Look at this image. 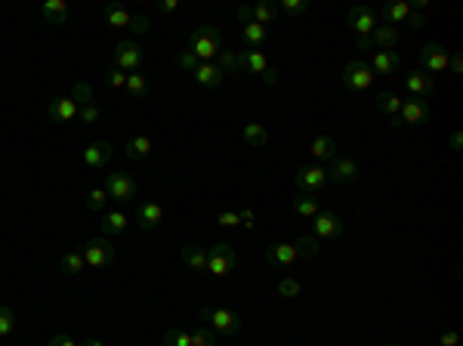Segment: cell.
<instances>
[{"mask_svg":"<svg viewBox=\"0 0 463 346\" xmlns=\"http://www.w3.org/2000/svg\"><path fill=\"white\" fill-rule=\"evenodd\" d=\"M222 49V34L216 25H198L189 34V53L198 56V62H213Z\"/></svg>","mask_w":463,"mask_h":346,"instance_id":"1","label":"cell"},{"mask_svg":"<svg viewBox=\"0 0 463 346\" xmlns=\"http://www.w3.org/2000/svg\"><path fill=\"white\" fill-rule=\"evenodd\" d=\"M201 321H207L210 331L216 334V337H232V334H238L241 327H244V319H241V312H235V309H213V306H204L201 309Z\"/></svg>","mask_w":463,"mask_h":346,"instance_id":"2","label":"cell"},{"mask_svg":"<svg viewBox=\"0 0 463 346\" xmlns=\"http://www.w3.org/2000/svg\"><path fill=\"white\" fill-rule=\"evenodd\" d=\"M80 253H84V263L90 266V269H108V266L115 263V257H117L111 238H105V235L90 238L84 247H80Z\"/></svg>","mask_w":463,"mask_h":346,"instance_id":"3","label":"cell"},{"mask_svg":"<svg viewBox=\"0 0 463 346\" xmlns=\"http://www.w3.org/2000/svg\"><path fill=\"white\" fill-rule=\"evenodd\" d=\"M235 263H238V253H235V247L226 244V241H219V244L207 247V269H204V272L222 278V275H228V272L235 269Z\"/></svg>","mask_w":463,"mask_h":346,"instance_id":"4","label":"cell"},{"mask_svg":"<svg viewBox=\"0 0 463 346\" xmlns=\"http://www.w3.org/2000/svg\"><path fill=\"white\" fill-rule=\"evenodd\" d=\"M343 216L337 214V210H318V214L312 216V235L318 241H327V238H340L343 235Z\"/></svg>","mask_w":463,"mask_h":346,"instance_id":"5","label":"cell"},{"mask_svg":"<svg viewBox=\"0 0 463 346\" xmlns=\"http://www.w3.org/2000/svg\"><path fill=\"white\" fill-rule=\"evenodd\" d=\"M105 192H108V198L115 204H127L136 198V179L130 176V173H108V179H105Z\"/></svg>","mask_w":463,"mask_h":346,"instance_id":"6","label":"cell"},{"mask_svg":"<svg viewBox=\"0 0 463 346\" xmlns=\"http://www.w3.org/2000/svg\"><path fill=\"white\" fill-rule=\"evenodd\" d=\"M370 80H374V71H370L368 62H361V59L346 62V68H343V84L349 86V90H355V93L370 90Z\"/></svg>","mask_w":463,"mask_h":346,"instance_id":"7","label":"cell"},{"mask_svg":"<svg viewBox=\"0 0 463 346\" xmlns=\"http://www.w3.org/2000/svg\"><path fill=\"white\" fill-rule=\"evenodd\" d=\"M142 59H145V53H142V47L136 41H121L115 47V68H121V71H139Z\"/></svg>","mask_w":463,"mask_h":346,"instance_id":"8","label":"cell"},{"mask_svg":"<svg viewBox=\"0 0 463 346\" xmlns=\"http://www.w3.org/2000/svg\"><path fill=\"white\" fill-rule=\"evenodd\" d=\"M324 170H327V183H337V185L355 183L358 179V164L349 154H337V158L331 161V167H324Z\"/></svg>","mask_w":463,"mask_h":346,"instance_id":"9","label":"cell"},{"mask_svg":"<svg viewBox=\"0 0 463 346\" xmlns=\"http://www.w3.org/2000/svg\"><path fill=\"white\" fill-rule=\"evenodd\" d=\"M324 183H327V170L321 164H309V167H300V170H296V189H300L302 195H315Z\"/></svg>","mask_w":463,"mask_h":346,"instance_id":"10","label":"cell"},{"mask_svg":"<svg viewBox=\"0 0 463 346\" xmlns=\"http://www.w3.org/2000/svg\"><path fill=\"white\" fill-rule=\"evenodd\" d=\"M448 47L444 43H426L423 49H420V65H423V71H448Z\"/></svg>","mask_w":463,"mask_h":346,"instance_id":"11","label":"cell"},{"mask_svg":"<svg viewBox=\"0 0 463 346\" xmlns=\"http://www.w3.org/2000/svg\"><path fill=\"white\" fill-rule=\"evenodd\" d=\"M346 22L352 25V31H355L358 37H370L374 34V28H377V16H374V10L370 6H352L349 12H346Z\"/></svg>","mask_w":463,"mask_h":346,"instance_id":"12","label":"cell"},{"mask_svg":"<svg viewBox=\"0 0 463 346\" xmlns=\"http://www.w3.org/2000/svg\"><path fill=\"white\" fill-rule=\"evenodd\" d=\"M429 121V105H426V99H405V105H401L399 111V124H411V127H417V124H426Z\"/></svg>","mask_w":463,"mask_h":346,"instance_id":"13","label":"cell"},{"mask_svg":"<svg viewBox=\"0 0 463 346\" xmlns=\"http://www.w3.org/2000/svg\"><path fill=\"white\" fill-rule=\"evenodd\" d=\"M161 222H164V207H161L158 201L139 204V210H136V226H139L142 232H152V229H158Z\"/></svg>","mask_w":463,"mask_h":346,"instance_id":"14","label":"cell"},{"mask_svg":"<svg viewBox=\"0 0 463 346\" xmlns=\"http://www.w3.org/2000/svg\"><path fill=\"white\" fill-rule=\"evenodd\" d=\"M265 260L278 269H290L296 263V247L287 244V241H278V244H269L265 247Z\"/></svg>","mask_w":463,"mask_h":346,"instance_id":"15","label":"cell"},{"mask_svg":"<svg viewBox=\"0 0 463 346\" xmlns=\"http://www.w3.org/2000/svg\"><path fill=\"white\" fill-rule=\"evenodd\" d=\"M405 86L407 90L414 93V96L417 99H423V96H432V93H436V80H432V74H426V71H411L405 78Z\"/></svg>","mask_w":463,"mask_h":346,"instance_id":"16","label":"cell"},{"mask_svg":"<svg viewBox=\"0 0 463 346\" xmlns=\"http://www.w3.org/2000/svg\"><path fill=\"white\" fill-rule=\"evenodd\" d=\"M111 158V142H90V146L84 148V164L90 167V170H99V167H105Z\"/></svg>","mask_w":463,"mask_h":346,"instance_id":"17","label":"cell"},{"mask_svg":"<svg viewBox=\"0 0 463 346\" xmlns=\"http://www.w3.org/2000/svg\"><path fill=\"white\" fill-rule=\"evenodd\" d=\"M127 226H130V220H127L123 210H105V214H99V232H102L105 238H108V235L123 232Z\"/></svg>","mask_w":463,"mask_h":346,"instance_id":"18","label":"cell"},{"mask_svg":"<svg viewBox=\"0 0 463 346\" xmlns=\"http://www.w3.org/2000/svg\"><path fill=\"white\" fill-rule=\"evenodd\" d=\"M195 80L201 86H207V90H213V86H219L222 84V78H226V74H222V68L216 65V62H201V65L195 68Z\"/></svg>","mask_w":463,"mask_h":346,"instance_id":"19","label":"cell"},{"mask_svg":"<svg viewBox=\"0 0 463 346\" xmlns=\"http://www.w3.org/2000/svg\"><path fill=\"white\" fill-rule=\"evenodd\" d=\"M401 65L399 53L395 49H377L374 59H370V68H374V74H395Z\"/></svg>","mask_w":463,"mask_h":346,"instance_id":"20","label":"cell"},{"mask_svg":"<svg viewBox=\"0 0 463 346\" xmlns=\"http://www.w3.org/2000/svg\"><path fill=\"white\" fill-rule=\"evenodd\" d=\"M374 105H377V111H383V115L389 117L392 124H399V111H401V105H405V99L399 96V93H380V96L374 99Z\"/></svg>","mask_w":463,"mask_h":346,"instance_id":"21","label":"cell"},{"mask_svg":"<svg viewBox=\"0 0 463 346\" xmlns=\"http://www.w3.org/2000/svg\"><path fill=\"white\" fill-rule=\"evenodd\" d=\"M78 102H74L71 96H59V99H53L49 102V117L53 121H74L78 117Z\"/></svg>","mask_w":463,"mask_h":346,"instance_id":"22","label":"cell"},{"mask_svg":"<svg viewBox=\"0 0 463 346\" xmlns=\"http://www.w3.org/2000/svg\"><path fill=\"white\" fill-rule=\"evenodd\" d=\"M399 28H392V25H377L374 34H370V43H374V49H395L399 47Z\"/></svg>","mask_w":463,"mask_h":346,"instance_id":"23","label":"cell"},{"mask_svg":"<svg viewBox=\"0 0 463 346\" xmlns=\"http://www.w3.org/2000/svg\"><path fill=\"white\" fill-rule=\"evenodd\" d=\"M309 152H312V158L318 161V164L321 161H333L337 158V139H333V136H315Z\"/></svg>","mask_w":463,"mask_h":346,"instance_id":"24","label":"cell"},{"mask_svg":"<svg viewBox=\"0 0 463 346\" xmlns=\"http://www.w3.org/2000/svg\"><path fill=\"white\" fill-rule=\"evenodd\" d=\"M40 19L47 25H65V19H68L65 0H47V3L40 6Z\"/></svg>","mask_w":463,"mask_h":346,"instance_id":"25","label":"cell"},{"mask_svg":"<svg viewBox=\"0 0 463 346\" xmlns=\"http://www.w3.org/2000/svg\"><path fill=\"white\" fill-rule=\"evenodd\" d=\"M182 263L189 266V269H195V272H204V269H207V247L185 244L182 247Z\"/></svg>","mask_w":463,"mask_h":346,"instance_id":"26","label":"cell"},{"mask_svg":"<svg viewBox=\"0 0 463 346\" xmlns=\"http://www.w3.org/2000/svg\"><path fill=\"white\" fill-rule=\"evenodd\" d=\"M238 59H241V68H247L253 74H263L269 68V59H265L263 49H244V53H238Z\"/></svg>","mask_w":463,"mask_h":346,"instance_id":"27","label":"cell"},{"mask_svg":"<svg viewBox=\"0 0 463 346\" xmlns=\"http://www.w3.org/2000/svg\"><path fill=\"white\" fill-rule=\"evenodd\" d=\"M290 207H294V214L300 216V220H312V216L321 210V204H318V198H315V195H302V192H300V195L294 198V204H290Z\"/></svg>","mask_w":463,"mask_h":346,"instance_id":"28","label":"cell"},{"mask_svg":"<svg viewBox=\"0 0 463 346\" xmlns=\"http://www.w3.org/2000/svg\"><path fill=\"white\" fill-rule=\"evenodd\" d=\"M123 154H127L130 161H142L152 154V139L148 136H133V139L123 146Z\"/></svg>","mask_w":463,"mask_h":346,"instance_id":"29","label":"cell"},{"mask_svg":"<svg viewBox=\"0 0 463 346\" xmlns=\"http://www.w3.org/2000/svg\"><path fill=\"white\" fill-rule=\"evenodd\" d=\"M407 16H411V3H401V0H399V3H386V6H383V22L392 25V28L405 22Z\"/></svg>","mask_w":463,"mask_h":346,"instance_id":"30","label":"cell"},{"mask_svg":"<svg viewBox=\"0 0 463 346\" xmlns=\"http://www.w3.org/2000/svg\"><path fill=\"white\" fill-rule=\"evenodd\" d=\"M241 139H244L247 146H265V142H269V133H265V127L259 121H250L241 130Z\"/></svg>","mask_w":463,"mask_h":346,"instance_id":"31","label":"cell"},{"mask_svg":"<svg viewBox=\"0 0 463 346\" xmlns=\"http://www.w3.org/2000/svg\"><path fill=\"white\" fill-rule=\"evenodd\" d=\"M130 12L123 10L121 3H105V22L111 25V28H130Z\"/></svg>","mask_w":463,"mask_h":346,"instance_id":"32","label":"cell"},{"mask_svg":"<svg viewBox=\"0 0 463 346\" xmlns=\"http://www.w3.org/2000/svg\"><path fill=\"white\" fill-rule=\"evenodd\" d=\"M250 12H253V22L257 25H272L275 22V16H278V6L275 3H269V0H259V3H253L250 6Z\"/></svg>","mask_w":463,"mask_h":346,"instance_id":"33","label":"cell"},{"mask_svg":"<svg viewBox=\"0 0 463 346\" xmlns=\"http://www.w3.org/2000/svg\"><path fill=\"white\" fill-rule=\"evenodd\" d=\"M241 41L247 43V49L263 47V43H265V28H263V25H257V22H247L244 28H241Z\"/></svg>","mask_w":463,"mask_h":346,"instance_id":"34","label":"cell"},{"mask_svg":"<svg viewBox=\"0 0 463 346\" xmlns=\"http://www.w3.org/2000/svg\"><path fill=\"white\" fill-rule=\"evenodd\" d=\"M59 269L65 272V275H80V272L86 269V263H84V253H80V251H68L65 257L59 260Z\"/></svg>","mask_w":463,"mask_h":346,"instance_id":"35","label":"cell"},{"mask_svg":"<svg viewBox=\"0 0 463 346\" xmlns=\"http://www.w3.org/2000/svg\"><path fill=\"white\" fill-rule=\"evenodd\" d=\"M296 257H306V260H312V257H318V251H321V241L315 238V235H302V238H296Z\"/></svg>","mask_w":463,"mask_h":346,"instance_id":"36","label":"cell"},{"mask_svg":"<svg viewBox=\"0 0 463 346\" xmlns=\"http://www.w3.org/2000/svg\"><path fill=\"white\" fill-rule=\"evenodd\" d=\"M216 65L222 68V74H232V71H238V68H241V59H238V53H235V49L222 47L219 56H216Z\"/></svg>","mask_w":463,"mask_h":346,"instance_id":"37","label":"cell"},{"mask_svg":"<svg viewBox=\"0 0 463 346\" xmlns=\"http://www.w3.org/2000/svg\"><path fill=\"white\" fill-rule=\"evenodd\" d=\"M108 192H105V185L102 189H90L86 192V207L90 210H96V214H105V207H108Z\"/></svg>","mask_w":463,"mask_h":346,"instance_id":"38","label":"cell"},{"mask_svg":"<svg viewBox=\"0 0 463 346\" xmlns=\"http://www.w3.org/2000/svg\"><path fill=\"white\" fill-rule=\"evenodd\" d=\"M130 90V96H145L148 93V80H145V74H139V71H133V74H127V84H123Z\"/></svg>","mask_w":463,"mask_h":346,"instance_id":"39","label":"cell"},{"mask_svg":"<svg viewBox=\"0 0 463 346\" xmlns=\"http://www.w3.org/2000/svg\"><path fill=\"white\" fill-rule=\"evenodd\" d=\"M164 346H191V331L185 327H170L164 334Z\"/></svg>","mask_w":463,"mask_h":346,"instance_id":"40","label":"cell"},{"mask_svg":"<svg viewBox=\"0 0 463 346\" xmlns=\"http://www.w3.org/2000/svg\"><path fill=\"white\" fill-rule=\"evenodd\" d=\"M12 327H16V312H12V306L0 303V337H10Z\"/></svg>","mask_w":463,"mask_h":346,"instance_id":"41","label":"cell"},{"mask_svg":"<svg viewBox=\"0 0 463 346\" xmlns=\"http://www.w3.org/2000/svg\"><path fill=\"white\" fill-rule=\"evenodd\" d=\"M71 99L78 102V108H80V105H90L93 102V86L86 84V80H78V84H74V90H71Z\"/></svg>","mask_w":463,"mask_h":346,"instance_id":"42","label":"cell"},{"mask_svg":"<svg viewBox=\"0 0 463 346\" xmlns=\"http://www.w3.org/2000/svg\"><path fill=\"white\" fill-rule=\"evenodd\" d=\"M216 343H219V337L213 331H204V327L191 331V346H216Z\"/></svg>","mask_w":463,"mask_h":346,"instance_id":"43","label":"cell"},{"mask_svg":"<svg viewBox=\"0 0 463 346\" xmlns=\"http://www.w3.org/2000/svg\"><path fill=\"white\" fill-rule=\"evenodd\" d=\"M300 290H302V284L296 278H281L278 281V294L281 297H300Z\"/></svg>","mask_w":463,"mask_h":346,"instance_id":"44","label":"cell"},{"mask_svg":"<svg viewBox=\"0 0 463 346\" xmlns=\"http://www.w3.org/2000/svg\"><path fill=\"white\" fill-rule=\"evenodd\" d=\"M278 10H284L287 16H302V12L309 10V0H281Z\"/></svg>","mask_w":463,"mask_h":346,"instance_id":"45","label":"cell"},{"mask_svg":"<svg viewBox=\"0 0 463 346\" xmlns=\"http://www.w3.org/2000/svg\"><path fill=\"white\" fill-rule=\"evenodd\" d=\"M78 117H80L84 124H96L99 117H102V111H99V105H96V102H90V105H80Z\"/></svg>","mask_w":463,"mask_h":346,"instance_id":"46","label":"cell"},{"mask_svg":"<svg viewBox=\"0 0 463 346\" xmlns=\"http://www.w3.org/2000/svg\"><path fill=\"white\" fill-rule=\"evenodd\" d=\"M176 65L182 68V71H195V68L201 65V62H198V56H195V53H189V49H182V53L176 56Z\"/></svg>","mask_w":463,"mask_h":346,"instance_id":"47","label":"cell"},{"mask_svg":"<svg viewBox=\"0 0 463 346\" xmlns=\"http://www.w3.org/2000/svg\"><path fill=\"white\" fill-rule=\"evenodd\" d=\"M105 80H108V86H115V90H121V86L127 84V74H123L121 68H115V65H111V68H108V74H105Z\"/></svg>","mask_w":463,"mask_h":346,"instance_id":"48","label":"cell"},{"mask_svg":"<svg viewBox=\"0 0 463 346\" xmlns=\"http://www.w3.org/2000/svg\"><path fill=\"white\" fill-rule=\"evenodd\" d=\"M130 31H136V34H148V31H152L148 16H133V19H130Z\"/></svg>","mask_w":463,"mask_h":346,"instance_id":"49","label":"cell"},{"mask_svg":"<svg viewBox=\"0 0 463 346\" xmlns=\"http://www.w3.org/2000/svg\"><path fill=\"white\" fill-rule=\"evenodd\" d=\"M216 222H219L222 229H235V226H241V222H238V214H235V210H222V214L216 216Z\"/></svg>","mask_w":463,"mask_h":346,"instance_id":"50","label":"cell"},{"mask_svg":"<svg viewBox=\"0 0 463 346\" xmlns=\"http://www.w3.org/2000/svg\"><path fill=\"white\" fill-rule=\"evenodd\" d=\"M238 222H241L244 229H253V226H257V210H253V207L238 210Z\"/></svg>","mask_w":463,"mask_h":346,"instance_id":"51","label":"cell"},{"mask_svg":"<svg viewBox=\"0 0 463 346\" xmlns=\"http://www.w3.org/2000/svg\"><path fill=\"white\" fill-rule=\"evenodd\" d=\"M47 346H80V343H74L71 337H68V334H49V343Z\"/></svg>","mask_w":463,"mask_h":346,"instance_id":"52","label":"cell"},{"mask_svg":"<svg viewBox=\"0 0 463 346\" xmlns=\"http://www.w3.org/2000/svg\"><path fill=\"white\" fill-rule=\"evenodd\" d=\"M405 25L411 31H417V28H423V25H426V16H423V12H411V16L405 19Z\"/></svg>","mask_w":463,"mask_h":346,"instance_id":"53","label":"cell"},{"mask_svg":"<svg viewBox=\"0 0 463 346\" xmlns=\"http://www.w3.org/2000/svg\"><path fill=\"white\" fill-rule=\"evenodd\" d=\"M235 16H238V22H241V25L253 22V12H250V6H238V10H235Z\"/></svg>","mask_w":463,"mask_h":346,"instance_id":"54","label":"cell"},{"mask_svg":"<svg viewBox=\"0 0 463 346\" xmlns=\"http://www.w3.org/2000/svg\"><path fill=\"white\" fill-rule=\"evenodd\" d=\"M438 346H457V331H444L438 337Z\"/></svg>","mask_w":463,"mask_h":346,"instance_id":"55","label":"cell"},{"mask_svg":"<svg viewBox=\"0 0 463 346\" xmlns=\"http://www.w3.org/2000/svg\"><path fill=\"white\" fill-rule=\"evenodd\" d=\"M259 78H263V84H272V86H275L278 80H281V78H278V71H275V68H265V71L259 74Z\"/></svg>","mask_w":463,"mask_h":346,"instance_id":"56","label":"cell"},{"mask_svg":"<svg viewBox=\"0 0 463 346\" xmlns=\"http://www.w3.org/2000/svg\"><path fill=\"white\" fill-rule=\"evenodd\" d=\"M158 10L161 12H176L179 10V0H158Z\"/></svg>","mask_w":463,"mask_h":346,"instance_id":"57","label":"cell"},{"mask_svg":"<svg viewBox=\"0 0 463 346\" xmlns=\"http://www.w3.org/2000/svg\"><path fill=\"white\" fill-rule=\"evenodd\" d=\"M448 68H451V71H454V74H460L463 71V59H460V56H451V59H448Z\"/></svg>","mask_w":463,"mask_h":346,"instance_id":"58","label":"cell"},{"mask_svg":"<svg viewBox=\"0 0 463 346\" xmlns=\"http://www.w3.org/2000/svg\"><path fill=\"white\" fill-rule=\"evenodd\" d=\"M448 146H451V148H454V152H460V146H463V136H460V130H454V133H451Z\"/></svg>","mask_w":463,"mask_h":346,"instance_id":"59","label":"cell"},{"mask_svg":"<svg viewBox=\"0 0 463 346\" xmlns=\"http://www.w3.org/2000/svg\"><path fill=\"white\" fill-rule=\"evenodd\" d=\"M355 47L361 49V53H368V49H374V43H370V37H358L355 34Z\"/></svg>","mask_w":463,"mask_h":346,"instance_id":"60","label":"cell"},{"mask_svg":"<svg viewBox=\"0 0 463 346\" xmlns=\"http://www.w3.org/2000/svg\"><path fill=\"white\" fill-rule=\"evenodd\" d=\"M80 346H105V343H102V340H96V337H86Z\"/></svg>","mask_w":463,"mask_h":346,"instance_id":"61","label":"cell"},{"mask_svg":"<svg viewBox=\"0 0 463 346\" xmlns=\"http://www.w3.org/2000/svg\"><path fill=\"white\" fill-rule=\"evenodd\" d=\"M386 346H401V343H386Z\"/></svg>","mask_w":463,"mask_h":346,"instance_id":"62","label":"cell"}]
</instances>
